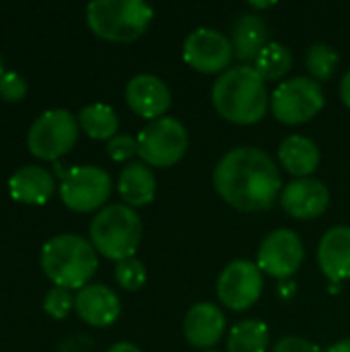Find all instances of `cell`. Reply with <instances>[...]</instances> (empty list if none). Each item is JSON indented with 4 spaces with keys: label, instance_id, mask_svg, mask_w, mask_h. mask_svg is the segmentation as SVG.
<instances>
[{
    "label": "cell",
    "instance_id": "obj_1",
    "mask_svg": "<svg viewBox=\"0 0 350 352\" xmlns=\"http://www.w3.org/2000/svg\"><path fill=\"white\" fill-rule=\"evenodd\" d=\"M212 184L217 194L239 212L270 210L281 198L278 165L256 146H237L221 157Z\"/></svg>",
    "mask_w": 350,
    "mask_h": 352
},
{
    "label": "cell",
    "instance_id": "obj_2",
    "mask_svg": "<svg viewBox=\"0 0 350 352\" xmlns=\"http://www.w3.org/2000/svg\"><path fill=\"white\" fill-rule=\"evenodd\" d=\"M210 97L217 113L237 126L258 124L270 107L266 82L248 64L223 72L212 85Z\"/></svg>",
    "mask_w": 350,
    "mask_h": 352
},
{
    "label": "cell",
    "instance_id": "obj_3",
    "mask_svg": "<svg viewBox=\"0 0 350 352\" xmlns=\"http://www.w3.org/2000/svg\"><path fill=\"white\" fill-rule=\"evenodd\" d=\"M43 274L62 289H83L99 268L97 250L80 235L62 233L47 239L39 254Z\"/></svg>",
    "mask_w": 350,
    "mask_h": 352
},
{
    "label": "cell",
    "instance_id": "obj_4",
    "mask_svg": "<svg viewBox=\"0 0 350 352\" xmlns=\"http://www.w3.org/2000/svg\"><path fill=\"white\" fill-rule=\"evenodd\" d=\"M89 235L97 254L122 262L136 254L142 239V221L128 204H109L93 217Z\"/></svg>",
    "mask_w": 350,
    "mask_h": 352
},
{
    "label": "cell",
    "instance_id": "obj_5",
    "mask_svg": "<svg viewBox=\"0 0 350 352\" xmlns=\"http://www.w3.org/2000/svg\"><path fill=\"white\" fill-rule=\"evenodd\" d=\"M155 10L142 0H95L87 6L89 29L113 43L138 39L151 25Z\"/></svg>",
    "mask_w": 350,
    "mask_h": 352
},
{
    "label": "cell",
    "instance_id": "obj_6",
    "mask_svg": "<svg viewBox=\"0 0 350 352\" xmlns=\"http://www.w3.org/2000/svg\"><path fill=\"white\" fill-rule=\"evenodd\" d=\"M138 157L149 167H173L188 151V130L175 118H159L146 124L138 136Z\"/></svg>",
    "mask_w": 350,
    "mask_h": 352
},
{
    "label": "cell",
    "instance_id": "obj_7",
    "mask_svg": "<svg viewBox=\"0 0 350 352\" xmlns=\"http://www.w3.org/2000/svg\"><path fill=\"white\" fill-rule=\"evenodd\" d=\"M78 128V120L68 109H47L31 124L27 146L37 159L58 161L76 144Z\"/></svg>",
    "mask_w": 350,
    "mask_h": 352
},
{
    "label": "cell",
    "instance_id": "obj_8",
    "mask_svg": "<svg viewBox=\"0 0 350 352\" xmlns=\"http://www.w3.org/2000/svg\"><path fill=\"white\" fill-rule=\"evenodd\" d=\"M324 103L326 95L322 85L309 76L281 82L270 97L272 116L287 126H299L314 120L324 109Z\"/></svg>",
    "mask_w": 350,
    "mask_h": 352
},
{
    "label": "cell",
    "instance_id": "obj_9",
    "mask_svg": "<svg viewBox=\"0 0 350 352\" xmlns=\"http://www.w3.org/2000/svg\"><path fill=\"white\" fill-rule=\"evenodd\" d=\"M62 202L74 212L99 210L111 196V177L97 165H76L66 171L60 184Z\"/></svg>",
    "mask_w": 350,
    "mask_h": 352
},
{
    "label": "cell",
    "instance_id": "obj_10",
    "mask_svg": "<svg viewBox=\"0 0 350 352\" xmlns=\"http://www.w3.org/2000/svg\"><path fill=\"white\" fill-rule=\"evenodd\" d=\"M182 54L184 62L202 74H223L235 58L231 37L210 27L194 29L186 37Z\"/></svg>",
    "mask_w": 350,
    "mask_h": 352
},
{
    "label": "cell",
    "instance_id": "obj_11",
    "mask_svg": "<svg viewBox=\"0 0 350 352\" xmlns=\"http://www.w3.org/2000/svg\"><path fill=\"white\" fill-rule=\"evenodd\" d=\"M258 264L250 260H233L227 264L217 280V297L231 311H245L262 295L264 280Z\"/></svg>",
    "mask_w": 350,
    "mask_h": 352
},
{
    "label": "cell",
    "instance_id": "obj_12",
    "mask_svg": "<svg viewBox=\"0 0 350 352\" xmlns=\"http://www.w3.org/2000/svg\"><path fill=\"white\" fill-rule=\"evenodd\" d=\"M305 248L291 229H276L264 237L258 250V268L272 278H291L303 264Z\"/></svg>",
    "mask_w": 350,
    "mask_h": 352
},
{
    "label": "cell",
    "instance_id": "obj_13",
    "mask_svg": "<svg viewBox=\"0 0 350 352\" xmlns=\"http://www.w3.org/2000/svg\"><path fill=\"white\" fill-rule=\"evenodd\" d=\"M283 210L299 221H311L322 217L330 206V190L314 177H301L289 182L281 192Z\"/></svg>",
    "mask_w": 350,
    "mask_h": 352
},
{
    "label": "cell",
    "instance_id": "obj_14",
    "mask_svg": "<svg viewBox=\"0 0 350 352\" xmlns=\"http://www.w3.org/2000/svg\"><path fill=\"white\" fill-rule=\"evenodd\" d=\"M126 103L128 107L144 118V120H159L165 118L167 109L171 107V91L169 87L155 74H136L126 85Z\"/></svg>",
    "mask_w": 350,
    "mask_h": 352
},
{
    "label": "cell",
    "instance_id": "obj_15",
    "mask_svg": "<svg viewBox=\"0 0 350 352\" xmlns=\"http://www.w3.org/2000/svg\"><path fill=\"white\" fill-rule=\"evenodd\" d=\"M74 309L85 324L93 328H107L118 322L122 314V303L109 287L89 283L76 293Z\"/></svg>",
    "mask_w": 350,
    "mask_h": 352
},
{
    "label": "cell",
    "instance_id": "obj_16",
    "mask_svg": "<svg viewBox=\"0 0 350 352\" xmlns=\"http://www.w3.org/2000/svg\"><path fill=\"white\" fill-rule=\"evenodd\" d=\"M227 328L225 314L215 303H196L184 318V336L198 351H212Z\"/></svg>",
    "mask_w": 350,
    "mask_h": 352
},
{
    "label": "cell",
    "instance_id": "obj_17",
    "mask_svg": "<svg viewBox=\"0 0 350 352\" xmlns=\"http://www.w3.org/2000/svg\"><path fill=\"white\" fill-rule=\"evenodd\" d=\"M318 264L322 274L332 283L350 278V227L338 225L324 233L318 248Z\"/></svg>",
    "mask_w": 350,
    "mask_h": 352
},
{
    "label": "cell",
    "instance_id": "obj_18",
    "mask_svg": "<svg viewBox=\"0 0 350 352\" xmlns=\"http://www.w3.org/2000/svg\"><path fill=\"white\" fill-rule=\"evenodd\" d=\"M56 190L54 175L39 165H25L17 169L8 179V192L12 200L29 206H41Z\"/></svg>",
    "mask_w": 350,
    "mask_h": 352
},
{
    "label": "cell",
    "instance_id": "obj_19",
    "mask_svg": "<svg viewBox=\"0 0 350 352\" xmlns=\"http://www.w3.org/2000/svg\"><path fill=\"white\" fill-rule=\"evenodd\" d=\"M268 25L260 14L243 12L235 19L231 27V43L233 54L241 62H252L260 56V52L270 43Z\"/></svg>",
    "mask_w": 350,
    "mask_h": 352
},
{
    "label": "cell",
    "instance_id": "obj_20",
    "mask_svg": "<svg viewBox=\"0 0 350 352\" xmlns=\"http://www.w3.org/2000/svg\"><path fill=\"white\" fill-rule=\"evenodd\" d=\"M278 161L285 171L295 175V179L309 177L320 167V148L311 138L291 134L278 146Z\"/></svg>",
    "mask_w": 350,
    "mask_h": 352
},
{
    "label": "cell",
    "instance_id": "obj_21",
    "mask_svg": "<svg viewBox=\"0 0 350 352\" xmlns=\"http://www.w3.org/2000/svg\"><path fill=\"white\" fill-rule=\"evenodd\" d=\"M118 192L130 208L151 204L157 192V179L153 169L142 161L124 165L118 177Z\"/></svg>",
    "mask_w": 350,
    "mask_h": 352
},
{
    "label": "cell",
    "instance_id": "obj_22",
    "mask_svg": "<svg viewBox=\"0 0 350 352\" xmlns=\"http://www.w3.org/2000/svg\"><path fill=\"white\" fill-rule=\"evenodd\" d=\"M76 120H78L80 130L89 138H95V140H111L120 128V118H118L116 109L105 103L85 105L78 111Z\"/></svg>",
    "mask_w": 350,
    "mask_h": 352
},
{
    "label": "cell",
    "instance_id": "obj_23",
    "mask_svg": "<svg viewBox=\"0 0 350 352\" xmlns=\"http://www.w3.org/2000/svg\"><path fill=\"white\" fill-rule=\"evenodd\" d=\"M268 344V326L260 320H243L229 330L227 352H266Z\"/></svg>",
    "mask_w": 350,
    "mask_h": 352
},
{
    "label": "cell",
    "instance_id": "obj_24",
    "mask_svg": "<svg viewBox=\"0 0 350 352\" xmlns=\"http://www.w3.org/2000/svg\"><path fill=\"white\" fill-rule=\"evenodd\" d=\"M252 68L262 76L264 82L281 80L293 68V52L278 41H270L254 60Z\"/></svg>",
    "mask_w": 350,
    "mask_h": 352
},
{
    "label": "cell",
    "instance_id": "obj_25",
    "mask_svg": "<svg viewBox=\"0 0 350 352\" xmlns=\"http://www.w3.org/2000/svg\"><path fill=\"white\" fill-rule=\"evenodd\" d=\"M338 64H340V56L328 43H314L307 50L305 68L309 72V78H314L318 82H324V80L332 78V74L336 72Z\"/></svg>",
    "mask_w": 350,
    "mask_h": 352
},
{
    "label": "cell",
    "instance_id": "obj_26",
    "mask_svg": "<svg viewBox=\"0 0 350 352\" xmlns=\"http://www.w3.org/2000/svg\"><path fill=\"white\" fill-rule=\"evenodd\" d=\"M113 276L118 280V285L124 289V291H138L144 287L146 283V268L144 264L138 260V258H126L122 262H116V270H113Z\"/></svg>",
    "mask_w": 350,
    "mask_h": 352
},
{
    "label": "cell",
    "instance_id": "obj_27",
    "mask_svg": "<svg viewBox=\"0 0 350 352\" xmlns=\"http://www.w3.org/2000/svg\"><path fill=\"white\" fill-rule=\"evenodd\" d=\"M74 307V295L68 289L52 287L43 297V311L54 320H64Z\"/></svg>",
    "mask_w": 350,
    "mask_h": 352
},
{
    "label": "cell",
    "instance_id": "obj_28",
    "mask_svg": "<svg viewBox=\"0 0 350 352\" xmlns=\"http://www.w3.org/2000/svg\"><path fill=\"white\" fill-rule=\"evenodd\" d=\"M27 95V80L21 72L6 70L0 76V99L8 103H19Z\"/></svg>",
    "mask_w": 350,
    "mask_h": 352
},
{
    "label": "cell",
    "instance_id": "obj_29",
    "mask_svg": "<svg viewBox=\"0 0 350 352\" xmlns=\"http://www.w3.org/2000/svg\"><path fill=\"white\" fill-rule=\"evenodd\" d=\"M107 155L116 163H126L138 155V142L130 134H116L111 140H107Z\"/></svg>",
    "mask_w": 350,
    "mask_h": 352
},
{
    "label": "cell",
    "instance_id": "obj_30",
    "mask_svg": "<svg viewBox=\"0 0 350 352\" xmlns=\"http://www.w3.org/2000/svg\"><path fill=\"white\" fill-rule=\"evenodd\" d=\"M272 352H322L318 344L305 340V338H299V336H287V338H281L274 346Z\"/></svg>",
    "mask_w": 350,
    "mask_h": 352
},
{
    "label": "cell",
    "instance_id": "obj_31",
    "mask_svg": "<svg viewBox=\"0 0 350 352\" xmlns=\"http://www.w3.org/2000/svg\"><path fill=\"white\" fill-rule=\"evenodd\" d=\"M340 99H342V103L350 109V70L342 76V82H340Z\"/></svg>",
    "mask_w": 350,
    "mask_h": 352
},
{
    "label": "cell",
    "instance_id": "obj_32",
    "mask_svg": "<svg viewBox=\"0 0 350 352\" xmlns=\"http://www.w3.org/2000/svg\"><path fill=\"white\" fill-rule=\"evenodd\" d=\"M105 352H140V349L136 344H132V342H116Z\"/></svg>",
    "mask_w": 350,
    "mask_h": 352
},
{
    "label": "cell",
    "instance_id": "obj_33",
    "mask_svg": "<svg viewBox=\"0 0 350 352\" xmlns=\"http://www.w3.org/2000/svg\"><path fill=\"white\" fill-rule=\"evenodd\" d=\"M326 352H350V338H344V340H338L336 344H332Z\"/></svg>",
    "mask_w": 350,
    "mask_h": 352
},
{
    "label": "cell",
    "instance_id": "obj_34",
    "mask_svg": "<svg viewBox=\"0 0 350 352\" xmlns=\"http://www.w3.org/2000/svg\"><path fill=\"white\" fill-rule=\"evenodd\" d=\"M274 2H250V8H270Z\"/></svg>",
    "mask_w": 350,
    "mask_h": 352
},
{
    "label": "cell",
    "instance_id": "obj_35",
    "mask_svg": "<svg viewBox=\"0 0 350 352\" xmlns=\"http://www.w3.org/2000/svg\"><path fill=\"white\" fill-rule=\"evenodd\" d=\"M6 70H4V58H2V54H0V76L4 74Z\"/></svg>",
    "mask_w": 350,
    "mask_h": 352
},
{
    "label": "cell",
    "instance_id": "obj_36",
    "mask_svg": "<svg viewBox=\"0 0 350 352\" xmlns=\"http://www.w3.org/2000/svg\"><path fill=\"white\" fill-rule=\"evenodd\" d=\"M204 352H219V351H204Z\"/></svg>",
    "mask_w": 350,
    "mask_h": 352
}]
</instances>
